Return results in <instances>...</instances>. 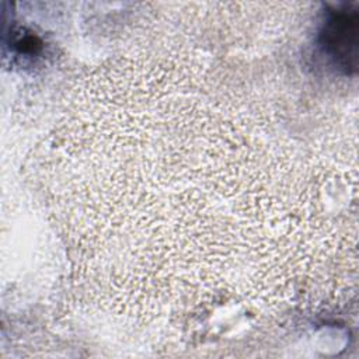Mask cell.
I'll return each instance as SVG.
<instances>
[{
	"label": "cell",
	"mask_w": 359,
	"mask_h": 359,
	"mask_svg": "<svg viewBox=\"0 0 359 359\" xmlns=\"http://www.w3.org/2000/svg\"><path fill=\"white\" fill-rule=\"evenodd\" d=\"M321 45L327 55L345 72L356 67L358 13L337 10L327 18L321 31Z\"/></svg>",
	"instance_id": "obj_1"
}]
</instances>
